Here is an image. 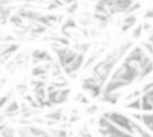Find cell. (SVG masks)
Wrapping results in <instances>:
<instances>
[{
  "mask_svg": "<svg viewBox=\"0 0 153 137\" xmlns=\"http://www.w3.org/2000/svg\"><path fill=\"white\" fill-rule=\"evenodd\" d=\"M141 8V4L140 2H133L123 13L124 14H131V13H135L137 10H140Z\"/></svg>",
  "mask_w": 153,
  "mask_h": 137,
  "instance_id": "cell-19",
  "label": "cell"
},
{
  "mask_svg": "<svg viewBox=\"0 0 153 137\" xmlns=\"http://www.w3.org/2000/svg\"><path fill=\"white\" fill-rule=\"evenodd\" d=\"M103 117H105L108 120H110L112 124H115L116 126H118L120 129L127 131L128 133H130L131 136H135V132H134V129L131 126V123L127 116L120 113V112H114V111H108V112H104L103 113Z\"/></svg>",
  "mask_w": 153,
  "mask_h": 137,
  "instance_id": "cell-2",
  "label": "cell"
},
{
  "mask_svg": "<svg viewBox=\"0 0 153 137\" xmlns=\"http://www.w3.org/2000/svg\"><path fill=\"white\" fill-rule=\"evenodd\" d=\"M50 74H51V76L53 77H56V76H59V75H61L62 74V68H61V66H60V63H57V62H51V66H50Z\"/></svg>",
  "mask_w": 153,
  "mask_h": 137,
  "instance_id": "cell-15",
  "label": "cell"
},
{
  "mask_svg": "<svg viewBox=\"0 0 153 137\" xmlns=\"http://www.w3.org/2000/svg\"><path fill=\"white\" fill-rule=\"evenodd\" d=\"M130 123H131V126H133V129H134L135 135H137V136H145V137H148V136H152V135H153L152 132H148V131H146L145 129H142L136 122L130 120Z\"/></svg>",
  "mask_w": 153,
  "mask_h": 137,
  "instance_id": "cell-13",
  "label": "cell"
},
{
  "mask_svg": "<svg viewBox=\"0 0 153 137\" xmlns=\"http://www.w3.org/2000/svg\"><path fill=\"white\" fill-rule=\"evenodd\" d=\"M16 91H17L20 95H24V94L29 91V88H27V85H25V83H19V85L16 86Z\"/></svg>",
  "mask_w": 153,
  "mask_h": 137,
  "instance_id": "cell-23",
  "label": "cell"
},
{
  "mask_svg": "<svg viewBox=\"0 0 153 137\" xmlns=\"http://www.w3.org/2000/svg\"><path fill=\"white\" fill-rule=\"evenodd\" d=\"M31 58H32V63L33 64L44 63V62H53V57L50 56V54L47 50H42V49L32 50Z\"/></svg>",
  "mask_w": 153,
  "mask_h": 137,
  "instance_id": "cell-4",
  "label": "cell"
},
{
  "mask_svg": "<svg viewBox=\"0 0 153 137\" xmlns=\"http://www.w3.org/2000/svg\"><path fill=\"white\" fill-rule=\"evenodd\" d=\"M106 1V4H108V10H109V7L112 5V2H114V0H105Z\"/></svg>",
  "mask_w": 153,
  "mask_h": 137,
  "instance_id": "cell-37",
  "label": "cell"
},
{
  "mask_svg": "<svg viewBox=\"0 0 153 137\" xmlns=\"http://www.w3.org/2000/svg\"><path fill=\"white\" fill-rule=\"evenodd\" d=\"M80 99H81L80 101H81L82 104H88V100H87V99H86L85 96H82V95H81V98H80Z\"/></svg>",
  "mask_w": 153,
  "mask_h": 137,
  "instance_id": "cell-36",
  "label": "cell"
},
{
  "mask_svg": "<svg viewBox=\"0 0 153 137\" xmlns=\"http://www.w3.org/2000/svg\"><path fill=\"white\" fill-rule=\"evenodd\" d=\"M146 33H148V36H147V42H149V43L153 44V27H152L148 32H146Z\"/></svg>",
  "mask_w": 153,
  "mask_h": 137,
  "instance_id": "cell-32",
  "label": "cell"
},
{
  "mask_svg": "<svg viewBox=\"0 0 153 137\" xmlns=\"http://www.w3.org/2000/svg\"><path fill=\"white\" fill-rule=\"evenodd\" d=\"M98 131L102 136H111V137H123V136H128L131 137L130 133H128L127 131L120 129L118 126H116L115 124H112L110 120H108L105 117H100L98 119Z\"/></svg>",
  "mask_w": 153,
  "mask_h": 137,
  "instance_id": "cell-3",
  "label": "cell"
},
{
  "mask_svg": "<svg viewBox=\"0 0 153 137\" xmlns=\"http://www.w3.org/2000/svg\"><path fill=\"white\" fill-rule=\"evenodd\" d=\"M65 5H69V4H72V2H74V1H78V0H61Z\"/></svg>",
  "mask_w": 153,
  "mask_h": 137,
  "instance_id": "cell-35",
  "label": "cell"
},
{
  "mask_svg": "<svg viewBox=\"0 0 153 137\" xmlns=\"http://www.w3.org/2000/svg\"><path fill=\"white\" fill-rule=\"evenodd\" d=\"M11 98H12V93H11V92H10V93H6V94H4V95L0 96V110L4 108V106L11 100Z\"/></svg>",
  "mask_w": 153,
  "mask_h": 137,
  "instance_id": "cell-20",
  "label": "cell"
},
{
  "mask_svg": "<svg viewBox=\"0 0 153 137\" xmlns=\"http://www.w3.org/2000/svg\"><path fill=\"white\" fill-rule=\"evenodd\" d=\"M97 110H98V106H97V105H92V106H90L88 108H86V113H87V114H93V113H96Z\"/></svg>",
  "mask_w": 153,
  "mask_h": 137,
  "instance_id": "cell-29",
  "label": "cell"
},
{
  "mask_svg": "<svg viewBox=\"0 0 153 137\" xmlns=\"http://www.w3.org/2000/svg\"><path fill=\"white\" fill-rule=\"evenodd\" d=\"M49 135L51 136H67V131L63 130V129H51L49 131Z\"/></svg>",
  "mask_w": 153,
  "mask_h": 137,
  "instance_id": "cell-24",
  "label": "cell"
},
{
  "mask_svg": "<svg viewBox=\"0 0 153 137\" xmlns=\"http://www.w3.org/2000/svg\"><path fill=\"white\" fill-rule=\"evenodd\" d=\"M140 95H141V91H135V92H133L131 94H129V95L127 96V99H126V100H130V99H134V98L140 96Z\"/></svg>",
  "mask_w": 153,
  "mask_h": 137,
  "instance_id": "cell-30",
  "label": "cell"
},
{
  "mask_svg": "<svg viewBox=\"0 0 153 137\" xmlns=\"http://www.w3.org/2000/svg\"><path fill=\"white\" fill-rule=\"evenodd\" d=\"M75 29H76V23H75V20H74L72 17H69V18H67V19L62 23L61 32L63 33L65 31H68V30H75Z\"/></svg>",
  "mask_w": 153,
  "mask_h": 137,
  "instance_id": "cell-12",
  "label": "cell"
},
{
  "mask_svg": "<svg viewBox=\"0 0 153 137\" xmlns=\"http://www.w3.org/2000/svg\"><path fill=\"white\" fill-rule=\"evenodd\" d=\"M63 114V111H62V108H57V110H54V111H51V112H49V113H47L45 116H44V118L45 119H50V120H54V122H60V120H62V116Z\"/></svg>",
  "mask_w": 153,
  "mask_h": 137,
  "instance_id": "cell-10",
  "label": "cell"
},
{
  "mask_svg": "<svg viewBox=\"0 0 153 137\" xmlns=\"http://www.w3.org/2000/svg\"><path fill=\"white\" fill-rule=\"evenodd\" d=\"M0 135L1 136H5V137H12V136H14L16 135V130H14V127H11V126H5L1 131H0Z\"/></svg>",
  "mask_w": 153,
  "mask_h": 137,
  "instance_id": "cell-18",
  "label": "cell"
},
{
  "mask_svg": "<svg viewBox=\"0 0 153 137\" xmlns=\"http://www.w3.org/2000/svg\"><path fill=\"white\" fill-rule=\"evenodd\" d=\"M78 119H79L78 116H73V117H71V122H75V120H78Z\"/></svg>",
  "mask_w": 153,
  "mask_h": 137,
  "instance_id": "cell-38",
  "label": "cell"
},
{
  "mask_svg": "<svg viewBox=\"0 0 153 137\" xmlns=\"http://www.w3.org/2000/svg\"><path fill=\"white\" fill-rule=\"evenodd\" d=\"M16 133L18 136H30V132H29V124L26 126H22L19 129H17Z\"/></svg>",
  "mask_w": 153,
  "mask_h": 137,
  "instance_id": "cell-22",
  "label": "cell"
},
{
  "mask_svg": "<svg viewBox=\"0 0 153 137\" xmlns=\"http://www.w3.org/2000/svg\"><path fill=\"white\" fill-rule=\"evenodd\" d=\"M152 73H153V60H149L146 64H143L141 67L140 74H139V77H137V81H142L145 77H147Z\"/></svg>",
  "mask_w": 153,
  "mask_h": 137,
  "instance_id": "cell-9",
  "label": "cell"
},
{
  "mask_svg": "<svg viewBox=\"0 0 153 137\" xmlns=\"http://www.w3.org/2000/svg\"><path fill=\"white\" fill-rule=\"evenodd\" d=\"M1 41H2V42H5V43H10V42H13V41H14V37H13V36H11L10 33H5Z\"/></svg>",
  "mask_w": 153,
  "mask_h": 137,
  "instance_id": "cell-27",
  "label": "cell"
},
{
  "mask_svg": "<svg viewBox=\"0 0 153 137\" xmlns=\"http://www.w3.org/2000/svg\"><path fill=\"white\" fill-rule=\"evenodd\" d=\"M145 19H153V7H151L149 10L146 11V13L143 14Z\"/></svg>",
  "mask_w": 153,
  "mask_h": 137,
  "instance_id": "cell-28",
  "label": "cell"
},
{
  "mask_svg": "<svg viewBox=\"0 0 153 137\" xmlns=\"http://www.w3.org/2000/svg\"><path fill=\"white\" fill-rule=\"evenodd\" d=\"M32 122H33V123H38V124H44V123H45V120H44V119H42V118H38V117H35V118H32Z\"/></svg>",
  "mask_w": 153,
  "mask_h": 137,
  "instance_id": "cell-33",
  "label": "cell"
},
{
  "mask_svg": "<svg viewBox=\"0 0 153 137\" xmlns=\"http://www.w3.org/2000/svg\"><path fill=\"white\" fill-rule=\"evenodd\" d=\"M142 33H143V29H142V23H141V24H137L134 27V30H133V37L134 38H140Z\"/></svg>",
  "mask_w": 153,
  "mask_h": 137,
  "instance_id": "cell-21",
  "label": "cell"
},
{
  "mask_svg": "<svg viewBox=\"0 0 153 137\" xmlns=\"http://www.w3.org/2000/svg\"><path fill=\"white\" fill-rule=\"evenodd\" d=\"M29 132L30 136H49V132H47L44 129L32 125H29Z\"/></svg>",
  "mask_w": 153,
  "mask_h": 137,
  "instance_id": "cell-14",
  "label": "cell"
},
{
  "mask_svg": "<svg viewBox=\"0 0 153 137\" xmlns=\"http://www.w3.org/2000/svg\"><path fill=\"white\" fill-rule=\"evenodd\" d=\"M4 117L5 118H11L16 117L17 114L20 113V104L17 100H11L4 106Z\"/></svg>",
  "mask_w": 153,
  "mask_h": 137,
  "instance_id": "cell-5",
  "label": "cell"
},
{
  "mask_svg": "<svg viewBox=\"0 0 153 137\" xmlns=\"http://www.w3.org/2000/svg\"><path fill=\"white\" fill-rule=\"evenodd\" d=\"M0 48H1V43H0Z\"/></svg>",
  "mask_w": 153,
  "mask_h": 137,
  "instance_id": "cell-39",
  "label": "cell"
},
{
  "mask_svg": "<svg viewBox=\"0 0 153 137\" xmlns=\"http://www.w3.org/2000/svg\"><path fill=\"white\" fill-rule=\"evenodd\" d=\"M142 48L145 50V52H148L149 55H153V44L149 42H143L142 43Z\"/></svg>",
  "mask_w": 153,
  "mask_h": 137,
  "instance_id": "cell-26",
  "label": "cell"
},
{
  "mask_svg": "<svg viewBox=\"0 0 153 137\" xmlns=\"http://www.w3.org/2000/svg\"><path fill=\"white\" fill-rule=\"evenodd\" d=\"M136 24V15L134 13L131 14H127L123 19V24L121 26V31L122 32H128L130 29L134 27V25Z\"/></svg>",
  "mask_w": 153,
  "mask_h": 137,
  "instance_id": "cell-8",
  "label": "cell"
},
{
  "mask_svg": "<svg viewBox=\"0 0 153 137\" xmlns=\"http://www.w3.org/2000/svg\"><path fill=\"white\" fill-rule=\"evenodd\" d=\"M80 136H91V133L87 131V129H85V127H82L81 129V131H80V133H79Z\"/></svg>",
  "mask_w": 153,
  "mask_h": 137,
  "instance_id": "cell-34",
  "label": "cell"
},
{
  "mask_svg": "<svg viewBox=\"0 0 153 137\" xmlns=\"http://www.w3.org/2000/svg\"><path fill=\"white\" fill-rule=\"evenodd\" d=\"M0 89H1V86H0Z\"/></svg>",
  "mask_w": 153,
  "mask_h": 137,
  "instance_id": "cell-40",
  "label": "cell"
},
{
  "mask_svg": "<svg viewBox=\"0 0 153 137\" xmlns=\"http://www.w3.org/2000/svg\"><path fill=\"white\" fill-rule=\"evenodd\" d=\"M76 8H78V1H74V2H72V4H69V5H67L66 11H67L68 14H73V13L76 11Z\"/></svg>",
  "mask_w": 153,
  "mask_h": 137,
  "instance_id": "cell-25",
  "label": "cell"
},
{
  "mask_svg": "<svg viewBox=\"0 0 153 137\" xmlns=\"http://www.w3.org/2000/svg\"><path fill=\"white\" fill-rule=\"evenodd\" d=\"M122 94H123V93H122V92H118V91L108 92V93H102L100 100H102L103 102H108V104L115 105V104H117V101L121 99Z\"/></svg>",
  "mask_w": 153,
  "mask_h": 137,
  "instance_id": "cell-6",
  "label": "cell"
},
{
  "mask_svg": "<svg viewBox=\"0 0 153 137\" xmlns=\"http://www.w3.org/2000/svg\"><path fill=\"white\" fill-rule=\"evenodd\" d=\"M57 7H59V6H57V5L51 0V1L49 2V5L47 6V10H48V11H54V10H56Z\"/></svg>",
  "mask_w": 153,
  "mask_h": 137,
  "instance_id": "cell-31",
  "label": "cell"
},
{
  "mask_svg": "<svg viewBox=\"0 0 153 137\" xmlns=\"http://www.w3.org/2000/svg\"><path fill=\"white\" fill-rule=\"evenodd\" d=\"M103 51H104V49H100L99 51H97V52L92 54V56H91V57H90V58L86 61V63H84V64H82V68H88V67H90L92 63H94V61H96V60H97V58H98V57H99V56L103 54Z\"/></svg>",
  "mask_w": 153,
  "mask_h": 137,
  "instance_id": "cell-17",
  "label": "cell"
},
{
  "mask_svg": "<svg viewBox=\"0 0 153 137\" xmlns=\"http://www.w3.org/2000/svg\"><path fill=\"white\" fill-rule=\"evenodd\" d=\"M85 54H81V52H78L76 56L74 57V60L71 62V64L68 66L71 71L72 73H76L78 70H80L82 68V64L85 63Z\"/></svg>",
  "mask_w": 153,
  "mask_h": 137,
  "instance_id": "cell-7",
  "label": "cell"
},
{
  "mask_svg": "<svg viewBox=\"0 0 153 137\" xmlns=\"http://www.w3.org/2000/svg\"><path fill=\"white\" fill-rule=\"evenodd\" d=\"M126 107L129 110H141V98L140 96L134 98L126 105Z\"/></svg>",
  "mask_w": 153,
  "mask_h": 137,
  "instance_id": "cell-16",
  "label": "cell"
},
{
  "mask_svg": "<svg viewBox=\"0 0 153 137\" xmlns=\"http://www.w3.org/2000/svg\"><path fill=\"white\" fill-rule=\"evenodd\" d=\"M131 45H133V43L130 41H127L126 43H123L120 46L111 50L103 60H100L98 63L94 64V67L92 68V75L91 76H93L96 80H98L99 82H102L104 85L105 81L108 80L111 70L116 66V63L129 51Z\"/></svg>",
  "mask_w": 153,
  "mask_h": 137,
  "instance_id": "cell-1",
  "label": "cell"
},
{
  "mask_svg": "<svg viewBox=\"0 0 153 137\" xmlns=\"http://www.w3.org/2000/svg\"><path fill=\"white\" fill-rule=\"evenodd\" d=\"M8 21L13 25V26H16V27H25L26 25H24V19L19 15V14H17V13H14V14H11L10 15V18H8Z\"/></svg>",
  "mask_w": 153,
  "mask_h": 137,
  "instance_id": "cell-11",
  "label": "cell"
}]
</instances>
